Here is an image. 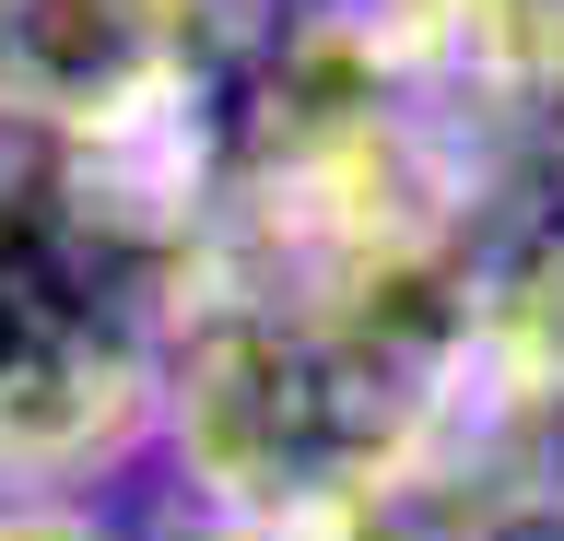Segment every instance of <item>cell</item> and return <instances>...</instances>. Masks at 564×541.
Wrapping results in <instances>:
<instances>
[{
    "mask_svg": "<svg viewBox=\"0 0 564 541\" xmlns=\"http://www.w3.org/2000/svg\"><path fill=\"white\" fill-rule=\"evenodd\" d=\"M176 283L118 248L59 142L0 118V495L118 459L165 412Z\"/></svg>",
    "mask_w": 564,
    "mask_h": 541,
    "instance_id": "1",
    "label": "cell"
},
{
    "mask_svg": "<svg viewBox=\"0 0 564 541\" xmlns=\"http://www.w3.org/2000/svg\"><path fill=\"white\" fill-rule=\"evenodd\" d=\"M470 354L553 424L564 412V188L506 201L470 259Z\"/></svg>",
    "mask_w": 564,
    "mask_h": 541,
    "instance_id": "2",
    "label": "cell"
},
{
    "mask_svg": "<svg viewBox=\"0 0 564 541\" xmlns=\"http://www.w3.org/2000/svg\"><path fill=\"white\" fill-rule=\"evenodd\" d=\"M447 541H564V470H541V459H529L518 483H494V495L470 506Z\"/></svg>",
    "mask_w": 564,
    "mask_h": 541,
    "instance_id": "3",
    "label": "cell"
},
{
    "mask_svg": "<svg viewBox=\"0 0 564 541\" xmlns=\"http://www.w3.org/2000/svg\"><path fill=\"white\" fill-rule=\"evenodd\" d=\"M0 541H95V518H70V506H47V495H12L0 506Z\"/></svg>",
    "mask_w": 564,
    "mask_h": 541,
    "instance_id": "4",
    "label": "cell"
},
{
    "mask_svg": "<svg viewBox=\"0 0 564 541\" xmlns=\"http://www.w3.org/2000/svg\"><path fill=\"white\" fill-rule=\"evenodd\" d=\"M529 142H541V165H553V188H564V95H553L541 118H529Z\"/></svg>",
    "mask_w": 564,
    "mask_h": 541,
    "instance_id": "5",
    "label": "cell"
}]
</instances>
